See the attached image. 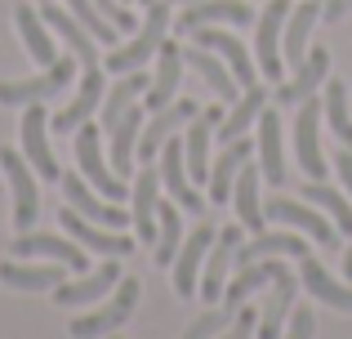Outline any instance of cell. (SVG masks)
I'll return each instance as SVG.
<instances>
[{
    "instance_id": "8d00e7d4",
    "label": "cell",
    "mask_w": 352,
    "mask_h": 339,
    "mask_svg": "<svg viewBox=\"0 0 352 339\" xmlns=\"http://www.w3.org/2000/svg\"><path fill=\"white\" fill-rule=\"evenodd\" d=\"M67 263H0V281L9 290H58Z\"/></svg>"
},
{
    "instance_id": "2e32d148",
    "label": "cell",
    "mask_w": 352,
    "mask_h": 339,
    "mask_svg": "<svg viewBox=\"0 0 352 339\" xmlns=\"http://www.w3.org/2000/svg\"><path fill=\"white\" fill-rule=\"evenodd\" d=\"M129 201H134V210H129V228H134V241L143 245H156V206H161V170L147 161L143 170H138L134 188H129Z\"/></svg>"
},
{
    "instance_id": "f907efd6",
    "label": "cell",
    "mask_w": 352,
    "mask_h": 339,
    "mask_svg": "<svg viewBox=\"0 0 352 339\" xmlns=\"http://www.w3.org/2000/svg\"><path fill=\"white\" fill-rule=\"evenodd\" d=\"M138 5H152V0H138Z\"/></svg>"
},
{
    "instance_id": "b9f144b4",
    "label": "cell",
    "mask_w": 352,
    "mask_h": 339,
    "mask_svg": "<svg viewBox=\"0 0 352 339\" xmlns=\"http://www.w3.org/2000/svg\"><path fill=\"white\" fill-rule=\"evenodd\" d=\"M263 281H272V259H263V263H241V272L228 281V290H223V304L228 308H245V299L254 295Z\"/></svg>"
},
{
    "instance_id": "f546056e",
    "label": "cell",
    "mask_w": 352,
    "mask_h": 339,
    "mask_svg": "<svg viewBox=\"0 0 352 339\" xmlns=\"http://www.w3.org/2000/svg\"><path fill=\"white\" fill-rule=\"evenodd\" d=\"M321 23V0H299V5H290V18H285V36H281V54L290 67H299L303 58H308V41L312 32H317Z\"/></svg>"
},
{
    "instance_id": "5bb4252c",
    "label": "cell",
    "mask_w": 352,
    "mask_h": 339,
    "mask_svg": "<svg viewBox=\"0 0 352 339\" xmlns=\"http://www.w3.org/2000/svg\"><path fill=\"white\" fill-rule=\"evenodd\" d=\"M41 18L50 23V32L72 50V58H76L80 67H98V50H103V45L89 36V27L80 23V18L72 14L67 5H54V0H45V5H41Z\"/></svg>"
},
{
    "instance_id": "ffe728a7",
    "label": "cell",
    "mask_w": 352,
    "mask_h": 339,
    "mask_svg": "<svg viewBox=\"0 0 352 339\" xmlns=\"http://www.w3.org/2000/svg\"><path fill=\"white\" fill-rule=\"evenodd\" d=\"M254 152H258V174H263V183L281 188L285 183V130H281V112H276V107H263V116H258Z\"/></svg>"
},
{
    "instance_id": "ba28073f",
    "label": "cell",
    "mask_w": 352,
    "mask_h": 339,
    "mask_svg": "<svg viewBox=\"0 0 352 339\" xmlns=\"http://www.w3.org/2000/svg\"><path fill=\"white\" fill-rule=\"evenodd\" d=\"M0 170H5V183L14 192V223L32 228L41 219V174L32 170V161L18 157V152L0 148Z\"/></svg>"
},
{
    "instance_id": "d6986e66",
    "label": "cell",
    "mask_w": 352,
    "mask_h": 339,
    "mask_svg": "<svg viewBox=\"0 0 352 339\" xmlns=\"http://www.w3.org/2000/svg\"><path fill=\"white\" fill-rule=\"evenodd\" d=\"M14 259H54V263H67L76 272L89 268L85 245L72 241V237H58V232H23L14 241Z\"/></svg>"
},
{
    "instance_id": "bcb514c9",
    "label": "cell",
    "mask_w": 352,
    "mask_h": 339,
    "mask_svg": "<svg viewBox=\"0 0 352 339\" xmlns=\"http://www.w3.org/2000/svg\"><path fill=\"white\" fill-rule=\"evenodd\" d=\"M250 335H254V313H250V308H236L232 326H228L219 339H250Z\"/></svg>"
},
{
    "instance_id": "816d5d0a",
    "label": "cell",
    "mask_w": 352,
    "mask_h": 339,
    "mask_svg": "<svg viewBox=\"0 0 352 339\" xmlns=\"http://www.w3.org/2000/svg\"><path fill=\"white\" fill-rule=\"evenodd\" d=\"M107 339H120V335H107Z\"/></svg>"
},
{
    "instance_id": "e575fe53",
    "label": "cell",
    "mask_w": 352,
    "mask_h": 339,
    "mask_svg": "<svg viewBox=\"0 0 352 339\" xmlns=\"http://www.w3.org/2000/svg\"><path fill=\"white\" fill-rule=\"evenodd\" d=\"M299 268H303V286L312 290V299H321L326 308H339V313H352V286H344L339 277H330L326 263H317L312 254H303Z\"/></svg>"
},
{
    "instance_id": "3957f363",
    "label": "cell",
    "mask_w": 352,
    "mask_h": 339,
    "mask_svg": "<svg viewBox=\"0 0 352 339\" xmlns=\"http://www.w3.org/2000/svg\"><path fill=\"white\" fill-rule=\"evenodd\" d=\"M285 18H290V0H267L258 23H254V63H258V76L263 80L285 76V54H281Z\"/></svg>"
},
{
    "instance_id": "f35d334b",
    "label": "cell",
    "mask_w": 352,
    "mask_h": 339,
    "mask_svg": "<svg viewBox=\"0 0 352 339\" xmlns=\"http://www.w3.org/2000/svg\"><path fill=\"white\" fill-rule=\"evenodd\" d=\"M183 245V215H179V201H161L156 206V263H174V254H179Z\"/></svg>"
},
{
    "instance_id": "30bf717a",
    "label": "cell",
    "mask_w": 352,
    "mask_h": 339,
    "mask_svg": "<svg viewBox=\"0 0 352 339\" xmlns=\"http://www.w3.org/2000/svg\"><path fill=\"white\" fill-rule=\"evenodd\" d=\"M201 107L192 103V98H174L170 107H161V112H147V121H143V134H138V152H134V161H156L161 157V148L174 139V134L183 130V121H192Z\"/></svg>"
},
{
    "instance_id": "603a6c76",
    "label": "cell",
    "mask_w": 352,
    "mask_h": 339,
    "mask_svg": "<svg viewBox=\"0 0 352 339\" xmlns=\"http://www.w3.org/2000/svg\"><path fill=\"white\" fill-rule=\"evenodd\" d=\"M120 286V263H98L94 272H76V281H63L54 290V304L63 308H80V304H94V299H107Z\"/></svg>"
},
{
    "instance_id": "ab89813d",
    "label": "cell",
    "mask_w": 352,
    "mask_h": 339,
    "mask_svg": "<svg viewBox=\"0 0 352 339\" xmlns=\"http://www.w3.org/2000/svg\"><path fill=\"white\" fill-rule=\"evenodd\" d=\"M299 197H303V201H312L321 215H330V223H335L339 232H352V201L344 197V192L326 188V179H312L308 188H299Z\"/></svg>"
},
{
    "instance_id": "4fadbf2b",
    "label": "cell",
    "mask_w": 352,
    "mask_h": 339,
    "mask_svg": "<svg viewBox=\"0 0 352 339\" xmlns=\"http://www.w3.org/2000/svg\"><path fill=\"white\" fill-rule=\"evenodd\" d=\"M58 183H63V197H67V206L80 210L85 219H94V223H103V228H129V215L116 206V201H107L103 192H98L94 183L85 179V174L67 170Z\"/></svg>"
},
{
    "instance_id": "44dd1931",
    "label": "cell",
    "mask_w": 352,
    "mask_h": 339,
    "mask_svg": "<svg viewBox=\"0 0 352 339\" xmlns=\"http://www.w3.org/2000/svg\"><path fill=\"white\" fill-rule=\"evenodd\" d=\"M161 188L170 192V201H179V210H188V215H201V210H206V197H201L197 188H192L188 183V161H183V139H170L161 148Z\"/></svg>"
},
{
    "instance_id": "f6af8a7d",
    "label": "cell",
    "mask_w": 352,
    "mask_h": 339,
    "mask_svg": "<svg viewBox=\"0 0 352 339\" xmlns=\"http://www.w3.org/2000/svg\"><path fill=\"white\" fill-rule=\"evenodd\" d=\"M317 335V317H312V308H294L290 322H285L281 339H312Z\"/></svg>"
},
{
    "instance_id": "c3c4849f",
    "label": "cell",
    "mask_w": 352,
    "mask_h": 339,
    "mask_svg": "<svg viewBox=\"0 0 352 339\" xmlns=\"http://www.w3.org/2000/svg\"><path fill=\"white\" fill-rule=\"evenodd\" d=\"M352 14V0H321V18L326 23H339V18Z\"/></svg>"
},
{
    "instance_id": "83f0119b",
    "label": "cell",
    "mask_w": 352,
    "mask_h": 339,
    "mask_svg": "<svg viewBox=\"0 0 352 339\" xmlns=\"http://www.w3.org/2000/svg\"><path fill=\"white\" fill-rule=\"evenodd\" d=\"M308 237L303 232H254V241L236 245V263H263V259H303Z\"/></svg>"
},
{
    "instance_id": "4316f807",
    "label": "cell",
    "mask_w": 352,
    "mask_h": 339,
    "mask_svg": "<svg viewBox=\"0 0 352 339\" xmlns=\"http://www.w3.org/2000/svg\"><path fill=\"white\" fill-rule=\"evenodd\" d=\"M183 45H170L165 41L156 50V72H152V85H147V112H161L179 98V80H183Z\"/></svg>"
},
{
    "instance_id": "ee69618b",
    "label": "cell",
    "mask_w": 352,
    "mask_h": 339,
    "mask_svg": "<svg viewBox=\"0 0 352 339\" xmlns=\"http://www.w3.org/2000/svg\"><path fill=\"white\" fill-rule=\"evenodd\" d=\"M232 317H236V308H210V313H201L197 322L188 326V331H183V339H219L228 331V326H232Z\"/></svg>"
},
{
    "instance_id": "db71d44e",
    "label": "cell",
    "mask_w": 352,
    "mask_h": 339,
    "mask_svg": "<svg viewBox=\"0 0 352 339\" xmlns=\"http://www.w3.org/2000/svg\"><path fill=\"white\" fill-rule=\"evenodd\" d=\"M41 5H45V0H41Z\"/></svg>"
},
{
    "instance_id": "d6a6232c",
    "label": "cell",
    "mask_w": 352,
    "mask_h": 339,
    "mask_svg": "<svg viewBox=\"0 0 352 339\" xmlns=\"http://www.w3.org/2000/svg\"><path fill=\"white\" fill-rule=\"evenodd\" d=\"M258 188H263V174H258V166H245V170L236 174V183H232V206H236V219H241V228H250V232H263V223H267Z\"/></svg>"
},
{
    "instance_id": "6da1fadb",
    "label": "cell",
    "mask_w": 352,
    "mask_h": 339,
    "mask_svg": "<svg viewBox=\"0 0 352 339\" xmlns=\"http://www.w3.org/2000/svg\"><path fill=\"white\" fill-rule=\"evenodd\" d=\"M174 27V9L170 0H152L147 5V18L138 23V32L129 36V45H112L103 54V67L120 76V72H134V67H147V58H156V50L165 45V32Z\"/></svg>"
},
{
    "instance_id": "4dcf8cb0",
    "label": "cell",
    "mask_w": 352,
    "mask_h": 339,
    "mask_svg": "<svg viewBox=\"0 0 352 339\" xmlns=\"http://www.w3.org/2000/svg\"><path fill=\"white\" fill-rule=\"evenodd\" d=\"M183 63H188V67L197 72V76L206 80L210 89H214L219 103H236V98H241V85H236L232 67H228V63L219 58L214 50H206V45H192V50H183Z\"/></svg>"
},
{
    "instance_id": "ac0fdd59",
    "label": "cell",
    "mask_w": 352,
    "mask_h": 339,
    "mask_svg": "<svg viewBox=\"0 0 352 339\" xmlns=\"http://www.w3.org/2000/svg\"><path fill=\"white\" fill-rule=\"evenodd\" d=\"M294 295H299V281H294L290 263L272 259V295H267L263 313H258V335L254 339H281L285 322H290V313H294V308H290Z\"/></svg>"
},
{
    "instance_id": "836d02e7",
    "label": "cell",
    "mask_w": 352,
    "mask_h": 339,
    "mask_svg": "<svg viewBox=\"0 0 352 339\" xmlns=\"http://www.w3.org/2000/svg\"><path fill=\"white\" fill-rule=\"evenodd\" d=\"M147 85H152V80H147V72H143V67H134V72H120V76L112 80V85H107V94H103V107H98V112H103V130H107V125H116L120 116H125L129 107L138 103V94H147Z\"/></svg>"
},
{
    "instance_id": "1f68e13d",
    "label": "cell",
    "mask_w": 352,
    "mask_h": 339,
    "mask_svg": "<svg viewBox=\"0 0 352 339\" xmlns=\"http://www.w3.org/2000/svg\"><path fill=\"white\" fill-rule=\"evenodd\" d=\"M250 157H254V139H250V134L223 143L219 166H210V201H232V183H236V174L250 166Z\"/></svg>"
},
{
    "instance_id": "7c38bea8",
    "label": "cell",
    "mask_w": 352,
    "mask_h": 339,
    "mask_svg": "<svg viewBox=\"0 0 352 339\" xmlns=\"http://www.w3.org/2000/svg\"><path fill=\"white\" fill-rule=\"evenodd\" d=\"M18 139H23V157L32 161V170L41 174L45 183L63 179L58 161H54V148H50V116H45L41 103L23 107V121H18Z\"/></svg>"
},
{
    "instance_id": "7bdbcfd3",
    "label": "cell",
    "mask_w": 352,
    "mask_h": 339,
    "mask_svg": "<svg viewBox=\"0 0 352 339\" xmlns=\"http://www.w3.org/2000/svg\"><path fill=\"white\" fill-rule=\"evenodd\" d=\"M67 9L80 18V23L89 27V36H94L98 45H116V36H120V27H112V18L103 14V9L94 5V0H67Z\"/></svg>"
},
{
    "instance_id": "7a4b0ae2",
    "label": "cell",
    "mask_w": 352,
    "mask_h": 339,
    "mask_svg": "<svg viewBox=\"0 0 352 339\" xmlns=\"http://www.w3.org/2000/svg\"><path fill=\"white\" fill-rule=\"evenodd\" d=\"M134 308H138V281L134 277H120V286L112 290V299L98 304L89 317H76L67 335L72 339H107V335H116L120 326L134 317Z\"/></svg>"
},
{
    "instance_id": "9c48e42d",
    "label": "cell",
    "mask_w": 352,
    "mask_h": 339,
    "mask_svg": "<svg viewBox=\"0 0 352 339\" xmlns=\"http://www.w3.org/2000/svg\"><path fill=\"white\" fill-rule=\"evenodd\" d=\"M214 237H219V228H214V223H206V219H201V223L192 228L188 237H183L179 254H174V263H170V272H174V290H179L183 299L201 295V268H206V254H210V245H214Z\"/></svg>"
},
{
    "instance_id": "277c9868",
    "label": "cell",
    "mask_w": 352,
    "mask_h": 339,
    "mask_svg": "<svg viewBox=\"0 0 352 339\" xmlns=\"http://www.w3.org/2000/svg\"><path fill=\"white\" fill-rule=\"evenodd\" d=\"M76 80V58H58L54 67H41L27 80H0V107H32L54 98L58 89H67Z\"/></svg>"
},
{
    "instance_id": "8992f818",
    "label": "cell",
    "mask_w": 352,
    "mask_h": 339,
    "mask_svg": "<svg viewBox=\"0 0 352 339\" xmlns=\"http://www.w3.org/2000/svg\"><path fill=\"white\" fill-rule=\"evenodd\" d=\"M263 215L267 223H285L294 228V232H303L308 241L317 245H339V228L330 223V215H321V210H312V201H290V197H267L263 201Z\"/></svg>"
},
{
    "instance_id": "484cf974",
    "label": "cell",
    "mask_w": 352,
    "mask_h": 339,
    "mask_svg": "<svg viewBox=\"0 0 352 339\" xmlns=\"http://www.w3.org/2000/svg\"><path fill=\"white\" fill-rule=\"evenodd\" d=\"M219 121H223L219 107H201V112L192 116L188 134H183V161H188V174L201 179V183H210V139H214Z\"/></svg>"
},
{
    "instance_id": "5b68a950",
    "label": "cell",
    "mask_w": 352,
    "mask_h": 339,
    "mask_svg": "<svg viewBox=\"0 0 352 339\" xmlns=\"http://www.w3.org/2000/svg\"><path fill=\"white\" fill-rule=\"evenodd\" d=\"M321 98H303L294 107V125H290V143H294V157H299V170L308 179H326V152H321Z\"/></svg>"
},
{
    "instance_id": "681fc988",
    "label": "cell",
    "mask_w": 352,
    "mask_h": 339,
    "mask_svg": "<svg viewBox=\"0 0 352 339\" xmlns=\"http://www.w3.org/2000/svg\"><path fill=\"white\" fill-rule=\"evenodd\" d=\"M344 277L352 281V245H348V254H344Z\"/></svg>"
},
{
    "instance_id": "8fae6325",
    "label": "cell",
    "mask_w": 352,
    "mask_h": 339,
    "mask_svg": "<svg viewBox=\"0 0 352 339\" xmlns=\"http://www.w3.org/2000/svg\"><path fill=\"white\" fill-rule=\"evenodd\" d=\"M103 94H107V67H85V72H80V80H76V98H72L58 116H50V130L76 134L80 125L103 107Z\"/></svg>"
},
{
    "instance_id": "7dc6e473",
    "label": "cell",
    "mask_w": 352,
    "mask_h": 339,
    "mask_svg": "<svg viewBox=\"0 0 352 339\" xmlns=\"http://www.w3.org/2000/svg\"><path fill=\"white\" fill-rule=\"evenodd\" d=\"M330 161H335V174H339V183H344V192L352 197V148H339Z\"/></svg>"
},
{
    "instance_id": "cb8c5ba5",
    "label": "cell",
    "mask_w": 352,
    "mask_h": 339,
    "mask_svg": "<svg viewBox=\"0 0 352 339\" xmlns=\"http://www.w3.org/2000/svg\"><path fill=\"white\" fill-rule=\"evenodd\" d=\"M236 245H241V228H219L214 245L206 254V268H201V299L219 304V290H228V272L236 263Z\"/></svg>"
},
{
    "instance_id": "d4e9b609",
    "label": "cell",
    "mask_w": 352,
    "mask_h": 339,
    "mask_svg": "<svg viewBox=\"0 0 352 339\" xmlns=\"http://www.w3.org/2000/svg\"><path fill=\"white\" fill-rule=\"evenodd\" d=\"M330 76V50H308V58L299 67H290V85H276V107H299L303 98H312Z\"/></svg>"
},
{
    "instance_id": "f1b7e54d",
    "label": "cell",
    "mask_w": 352,
    "mask_h": 339,
    "mask_svg": "<svg viewBox=\"0 0 352 339\" xmlns=\"http://www.w3.org/2000/svg\"><path fill=\"white\" fill-rule=\"evenodd\" d=\"M14 23H18V36H23V45H27V54H32L36 67H54V63H58V36L50 32V23L41 18V9L18 5Z\"/></svg>"
},
{
    "instance_id": "60d3db41",
    "label": "cell",
    "mask_w": 352,
    "mask_h": 339,
    "mask_svg": "<svg viewBox=\"0 0 352 339\" xmlns=\"http://www.w3.org/2000/svg\"><path fill=\"white\" fill-rule=\"evenodd\" d=\"M321 107H326V125L330 134H335L344 148H352V107H348V80H326V98H321Z\"/></svg>"
},
{
    "instance_id": "e0dca14e",
    "label": "cell",
    "mask_w": 352,
    "mask_h": 339,
    "mask_svg": "<svg viewBox=\"0 0 352 339\" xmlns=\"http://www.w3.org/2000/svg\"><path fill=\"white\" fill-rule=\"evenodd\" d=\"M58 223L67 228V237H72V241H80L85 250L112 254V259H125V254L134 250V237H120L116 228H103V223H94V219H85L80 210H72V206H63Z\"/></svg>"
},
{
    "instance_id": "7402d4cb",
    "label": "cell",
    "mask_w": 352,
    "mask_h": 339,
    "mask_svg": "<svg viewBox=\"0 0 352 339\" xmlns=\"http://www.w3.org/2000/svg\"><path fill=\"white\" fill-rule=\"evenodd\" d=\"M192 41L206 45V50H214L219 58L232 67V76H236V85H241V89L258 85V63H254V54H250L232 32H219V27H197V32H192Z\"/></svg>"
},
{
    "instance_id": "52a82bcc",
    "label": "cell",
    "mask_w": 352,
    "mask_h": 339,
    "mask_svg": "<svg viewBox=\"0 0 352 339\" xmlns=\"http://www.w3.org/2000/svg\"><path fill=\"white\" fill-rule=\"evenodd\" d=\"M72 139H76V170L85 174V179L94 183V188L103 192L107 201H116V206H120V201L129 197V188L120 183V174L112 170V161L103 157V148H98V125L85 121L76 134H72Z\"/></svg>"
},
{
    "instance_id": "74e56055",
    "label": "cell",
    "mask_w": 352,
    "mask_h": 339,
    "mask_svg": "<svg viewBox=\"0 0 352 339\" xmlns=\"http://www.w3.org/2000/svg\"><path fill=\"white\" fill-rule=\"evenodd\" d=\"M143 121H147L143 107H129V112L120 116L116 125H107V134H112V170H116V174H125L129 166H134V152H138V134H143Z\"/></svg>"
},
{
    "instance_id": "d590c367",
    "label": "cell",
    "mask_w": 352,
    "mask_h": 339,
    "mask_svg": "<svg viewBox=\"0 0 352 339\" xmlns=\"http://www.w3.org/2000/svg\"><path fill=\"white\" fill-rule=\"evenodd\" d=\"M263 107H267V89L263 85H250V89H241V98L232 103V112L219 121V143H232V139H245L250 134V125L263 116Z\"/></svg>"
},
{
    "instance_id": "f5cc1de1",
    "label": "cell",
    "mask_w": 352,
    "mask_h": 339,
    "mask_svg": "<svg viewBox=\"0 0 352 339\" xmlns=\"http://www.w3.org/2000/svg\"><path fill=\"white\" fill-rule=\"evenodd\" d=\"M183 5H192V0H183Z\"/></svg>"
},
{
    "instance_id": "9a60e30c",
    "label": "cell",
    "mask_w": 352,
    "mask_h": 339,
    "mask_svg": "<svg viewBox=\"0 0 352 339\" xmlns=\"http://www.w3.org/2000/svg\"><path fill=\"white\" fill-rule=\"evenodd\" d=\"M254 9L245 0H192L183 5V14H174L179 32H197V27H250Z\"/></svg>"
}]
</instances>
